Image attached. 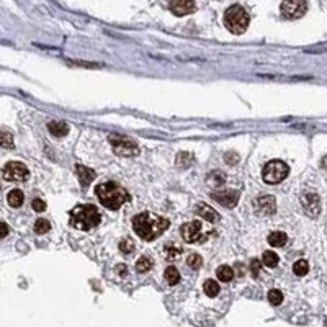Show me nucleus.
I'll use <instances>...</instances> for the list:
<instances>
[{"label": "nucleus", "instance_id": "f257e3e1", "mask_svg": "<svg viewBox=\"0 0 327 327\" xmlns=\"http://www.w3.org/2000/svg\"><path fill=\"white\" fill-rule=\"evenodd\" d=\"M170 226V221L162 216H156L149 211L139 213L133 218V229L141 239L154 240L159 236H162L164 231H167Z\"/></svg>", "mask_w": 327, "mask_h": 327}, {"label": "nucleus", "instance_id": "f03ea898", "mask_svg": "<svg viewBox=\"0 0 327 327\" xmlns=\"http://www.w3.org/2000/svg\"><path fill=\"white\" fill-rule=\"evenodd\" d=\"M95 193L102 205L108 209H120L123 206V203L131 200V196H129L126 190L115 182H105L97 185Z\"/></svg>", "mask_w": 327, "mask_h": 327}, {"label": "nucleus", "instance_id": "7ed1b4c3", "mask_svg": "<svg viewBox=\"0 0 327 327\" xmlns=\"http://www.w3.org/2000/svg\"><path fill=\"white\" fill-rule=\"evenodd\" d=\"M71 226L79 231H92L100 224L102 216L94 205H79L69 211Z\"/></svg>", "mask_w": 327, "mask_h": 327}, {"label": "nucleus", "instance_id": "20e7f679", "mask_svg": "<svg viewBox=\"0 0 327 327\" xmlns=\"http://www.w3.org/2000/svg\"><path fill=\"white\" fill-rule=\"evenodd\" d=\"M249 15L240 5H232L224 14V27L234 35H242L249 27Z\"/></svg>", "mask_w": 327, "mask_h": 327}, {"label": "nucleus", "instance_id": "39448f33", "mask_svg": "<svg viewBox=\"0 0 327 327\" xmlns=\"http://www.w3.org/2000/svg\"><path fill=\"white\" fill-rule=\"evenodd\" d=\"M288 174H289V167L283 162V160H278V159L270 160L262 170L263 182L268 183V185H275V183L283 182L288 177Z\"/></svg>", "mask_w": 327, "mask_h": 327}, {"label": "nucleus", "instance_id": "423d86ee", "mask_svg": "<svg viewBox=\"0 0 327 327\" xmlns=\"http://www.w3.org/2000/svg\"><path fill=\"white\" fill-rule=\"evenodd\" d=\"M110 144H112L113 151L123 157H131V156H138L139 154V146L136 141L126 138V136H120V134H110Z\"/></svg>", "mask_w": 327, "mask_h": 327}, {"label": "nucleus", "instance_id": "0eeeda50", "mask_svg": "<svg viewBox=\"0 0 327 327\" xmlns=\"http://www.w3.org/2000/svg\"><path fill=\"white\" fill-rule=\"evenodd\" d=\"M280 10L288 20H298L307 12V0H283Z\"/></svg>", "mask_w": 327, "mask_h": 327}, {"label": "nucleus", "instance_id": "6e6552de", "mask_svg": "<svg viewBox=\"0 0 327 327\" xmlns=\"http://www.w3.org/2000/svg\"><path fill=\"white\" fill-rule=\"evenodd\" d=\"M180 234H182V237H183L185 242H188V244L205 242V240H206V237L203 236L200 221H190V223L183 224L180 227Z\"/></svg>", "mask_w": 327, "mask_h": 327}, {"label": "nucleus", "instance_id": "1a4fd4ad", "mask_svg": "<svg viewBox=\"0 0 327 327\" xmlns=\"http://www.w3.org/2000/svg\"><path fill=\"white\" fill-rule=\"evenodd\" d=\"M2 175L5 180L10 182H23L27 180L30 172L27 169V165H23L22 162H9L2 170Z\"/></svg>", "mask_w": 327, "mask_h": 327}, {"label": "nucleus", "instance_id": "9d476101", "mask_svg": "<svg viewBox=\"0 0 327 327\" xmlns=\"http://www.w3.org/2000/svg\"><path fill=\"white\" fill-rule=\"evenodd\" d=\"M301 205H303V209L306 211V214L311 216V218H316V216L320 213V201H319V196L314 193V192L304 193L303 198H301Z\"/></svg>", "mask_w": 327, "mask_h": 327}, {"label": "nucleus", "instance_id": "9b49d317", "mask_svg": "<svg viewBox=\"0 0 327 327\" xmlns=\"http://www.w3.org/2000/svg\"><path fill=\"white\" fill-rule=\"evenodd\" d=\"M169 7L174 15L183 17V15L193 14L196 10V4H195V0H170Z\"/></svg>", "mask_w": 327, "mask_h": 327}, {"label": "nucleus", "instance_id": "f8f14e48", "mask_svg": "<svg viewBox=\"0 0 327 327\" xmlns=\"http://www.w3.org/2000/svg\"><path fill=\"white\" fill-rule=\"evenodd\" d=\"M211 198L214 201L221 203L226 208H234L239 201V192H234V190H224V192H213Z\"/></svg>", "mask_w": 327, "mask_h": 327}, {"label": "nucleus", "instance_id": "ddd939ff", "mask_svg": "<svg viewBox=\"0 0 327 327\" xmlns=\"http://www.w3.org/2000/svg\"><path fill=\"white\" fill-rule=\"evenodd\" d=\"M255 209L258 214H263V216H270L276 211V203L273 196H262L255 201Z\"/></svg>", "mask_w": 327, "mask_h": 327}, {"label": "nucleus", "instance_id": "4468645a", "mask_svg": "<svg viewBox=\"0 0 327 327\" xmlns=\"http://www.w3.org/2000/svg\"><path fill=\"white\" fill-rule=\"evenodd\" d=\"M196 214H198L200 218L209 221V223H216V221L219 219V213L209 205H205V203H198V205H196Z\"/></svg>", "mask_w": 327, "mask_h": 327}, {"label": "nucleus", "instance_id": "2eb2a0df", "mask_svg": "<svg viewBox=\"0 0 327 327\" xmlns=\"http://www.w3.org/2000/svg\"><path fill=\"white\" fill-rule=\"evenodd\" d=\"M76 170H77V175H79V182L82 183V187H87V185L92 183V180L97 177V174L92 169H87L85 165H76Z\"/></svg>", "mask_w": 327, "mask_h": 327}, {"label": "nucleus", "instance_id": "dca6fc26", "mask_svg": "<svg viewBox=\"0 0 327 327\" xmlns=\"http://www.w3.org/2000/svg\"><path fill=\"white\" fill-rule=\"evenodd\" d=\"M48 128H49V133L53 136H56V138H63V136L69 133V125L63 121H51L48 125Z\"/></svg>", "mask_w": 327, "mask_h": 327}, {"label": "nucleus", "instance_id": "f3484780", "mask_svg": "<svg viewBox=\"0 0 327 327\" xmlns=\"http://www.w3.org/2000/svg\"><path fill=\"white\" fill-rule=\"evenodd\" d=\"M267 240H268V244L271 245V247H283V245L286 244L288 236L281 231H275V232L268 234Z\"/></svg>", "mask_w": 327, "mask_h": 327}, {"label": "nucleus", "instance_id": "a211bd4d", "mask_svg": "<svg viewBox=\"0 0 327 327\" xmlns=\"http://www.w3.org/2000/svg\"><path fill=\"white\" fill-rule=\"evenodd\" d=\"M23 198H25L23 192H22V190H18V188L12 190V192H9V195H7L9 205L14 206V208H20V206L23 205Z\"/></svg>", "mask_w": 327, "mask_h": 327}, {"label": "nucleus", "instance_id": "6ab92c4d", "mask_svg": "<svg viewBox=\"0 0 327 327\" xmlns=\"http://www.w3.org/2000/svg\"><path fill=\"white\" fill-rule=\"evenodd\" d=\"M182 254V249L180 247H177L175 242H167L164 245V255L167 260H175V258H178Z\"/></svg>", "mask_w": 327, "mask_h": 327}, {"label": "nucleus", "instance_id": "aec40b11", "mask_svg": "<svg viewBox=\"0 0 327 327\" xmlns=\"http://www.w3.org/2000/svg\"><path fill=\"white\" fill-rule=\"evenodd\" d=\"M216 275H218V278L221 281L227 283V281H231L234 278V270L229 267V265H221V267L216 270Z\"/></svg>", "mask_w": 327, "mask_h": 327}, {"label": "nucleus", "instance_id": "412c9836", "mask_svg": "<svg viewBox=\"0 0 327 327\" xmlns=\"http://www.w3.org/2000/svg\"><path fill=\"white\" fill-rule=\"evenodd\" d=\"M164 278L165 281L169 283V285H177L178 281H180V273H178V270L175 267H167L164 271Z\"/></svg>", "mask_w": 327, "mask_h": 327}, {"label": "nucleus", "instance_id": "4be33fe9", "mask_svg": "<svg viewBox=\"0 0 327 327\" xmlns=\"http://www.w3.org/2000/svg\"><path fill=\"white\" fill-rule=\"evenodd\" d=\"M278 255L275 254V252H271V250H265L263 252V257H262V262H263V265L265 267H268V268H273V267H276L278 265Z\"/></svg>", "mask_w": 327, "mask_h": 327}, {"label": "nucleus", "instance_id": "5701e85b", "mask_svg": "<svg viewBox=\"0 0 327 327\" xmlns=\"http://www.w3.org/2000/svg\"><path fill=\"white\" fill-rule=\"evenodd\" d=\"M203 289H205V293L209 298H214V296L219 294V283L214 280H206L205 285H203Z\"/></svg>", "mask_w": 327, "mask_h": 327}, {"label": "nucleus", "instance_id": "b1692460", "mask_svg": "<svg viewBox=\"0 0 327 327\" xmlns=\"http://www.w3.org/2000/svg\"><path fill=\"white\" fill-rule=\"evenodd\" d=\"M193 154L192 152H180L177 156V165L178 167H190V165L193 164Z\"/></svg>", "mask_w": 327, "mask_h": 327}, {"label": "nucleus", "instance_id": "393cba45", "mask_svg": "<svg viewBox=\"0 0 327 327\" xmlns=\"http://www.w3.org/2000/svg\"><path fill=\"white\" fill-rule=\"evenodd\" d=\"M293 271H294V275L304 276L307 271H309V265H307V262L303 260V258H299V260H296L293 263Z\"/></svg>", "mask_w": 327, "mask_h": 327}, {"label": "nucleus", "instance_id": "a878e982", "mask_svg": "<svg viewBox=\"0 0 327 327\" xmlns=\"http://www.w3.org/2000/svg\"><path fill=\"white\" fill-rule=\"evenodd\" d=\"M152 268V260L149 257H141L138 262H136V270L139 271V273H146V271H149Z\"/></svg>", "mask_w": 327, "mask_h": 327}, {"label": "nucleus", "instance_id": "bb28decb", "mask_svg": "<svg viewBox=\"0 0 327 327\" xmlns=\"http://www.w3.org/2000/svg\"><path fill=\"white\" fill-rule=\"evenodd\" d=\"M187 265L190 268H193V270H198L201 268V265H203V258L200 254H190L187 257Z\"/></svg>", "mask_w": 327, "mask_h": 327}, {"label": "nucleus", "instance_id": "cd10ccee", "mask_svg": "<svg viewBox=\"0 0 327 327\" xmlns=\"http://www.w3.org/2000/svg\"><path fill=\"white\" fill-rule=\"evenodd\" d=\"M49 229H51V223H49L48 219L40 218V219L35 223V232H36V234H46Z\"/></svg>", "mask_w": 327, "mask_h": 327}, {"label": "nucleus", "instance_id": "c85d7f7f", "mask_svg": "<svg viewBox=\"0 0 327 327\" xmlns=\"http://www.w3.org/2000/svg\"><path fill=\"white\" fill-rule=\"evenodd\" d=\"M268 301L273 306H280L283 303V293L280 289H270L268 291Z\"/></svg>", "mask_w": 327, "mask_h": 327}, {"label": "nucleus", "instance_id": "c756f323", "mask_svg": "<svg viewBox=\"0 0 327 327\" xmlns=\"http://www.w3.org/2000/svg\"><path fill=\"white\" fill-rule=\"evenodd\" d=\"M120 250L123 252V254H131V252L134 250V242H133L131 239L125 237L120 242Z\"/></svg>", "mask_w": 327, "mask_h": 327}, {"label": "nucleus", "instance_id": "7c9ffc66", "mask_svg": "<svg viewBox=\"0 0 327 327\" xmlns=\"http://www.w3.org/2000/svg\"><path fill=\"white\" fill-rule=\"evenodd\" d=\"M2 147H14V136L10 133H2Z\"/></svg>", "mask_w": 327, "mask_h": 327}, {"label": "nucleus", "instance_id": "2f4dec72", "mask_svg": "<svg viewBox=\"0 0 327 327\" xmlns=\"http://www.w3.org/2000/svg\"><path fill=\"white\" fill-rule=\"evenodd\" d=\"M32 205H33V209H35L36 213H43L46 209V203L43 201V200H40V198H35Z\"/></svg>", "mask_w": 327, "mask_h": 327}, {"label": "nucleus", "instance_id": "473e14b6", "mask_svg": "<svg viewBox=\"0 0 327 327\" xmlns=\"http://www.w3.org/2000/svg\"><path fill=\"white\" fill-rule=\"evenodd\" d=\"M260 268H262V262L257 260V258H254V260L250 262V271H252V275L258 276V271H260Z\"/></svg>", "mask_w": 327, "mask_h": 327}, {"label": "nucleus", "instance_id": "72a5a7b5", "mask_svg": "<svg viewBox=\"0 0 327 327\" xmlns=\"http://www.w3.org/2000/svg\"><path fill=\"white\" fill-rule=\"evenodd\" d=\"M237 160H239V156H237L236 152H227V154H226V162L229 164V165L236 164Z\"/></svg>", "mask_w": 327, "mask_h": 327}, {"label": "nucleus", "instance_id": "f704fd0d", "mask_svg": "<svg viewBox=\"0 0 327 327\" xmlns=\"http://www.w3.org/2000/svg\"><path fill=\"white\" fill-rule=\"evenodd\" d=\"M7 234H9V226H7V223H2V234H0V237L5 239L7 237Z\"/></svg>", "mask_w": 327, "mask_h": 327}, {"label": "nucleus", "instance_id": "c9c22d12", "mask_svg": "<svg viewBox=\"0 0 327 327\" xmlns=\"http://www.w3.org/2000/svg\"><path fill=\"white\" fill-rule=\"evenodd\" d=\"M116 271H120V275L121 276H125L126 275V265H118V267H116Z\"/></svg>", "mask_w": 327, "mask_h": 327}]
</instances>
